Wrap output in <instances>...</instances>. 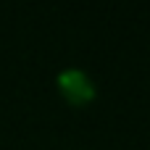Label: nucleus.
I'll use <instances>...</instances> for the list:
<instances>
[{
  "label": "nucleus",
  "instance_id": "obj_1",
  "mask_svg": "<svg viewBox=\"0 0 150 150\" xmlns=\"http://www.w3.org/2000/svg\"><path fill=\"white\" fill-rule=\"evenodd\" d=\"M58 90L74 105H84L95 98V84L82 69H63L58 74Z\"/></svg>",
  "mask_w": 150,
  "mask_h": 150
}]
</instances>
